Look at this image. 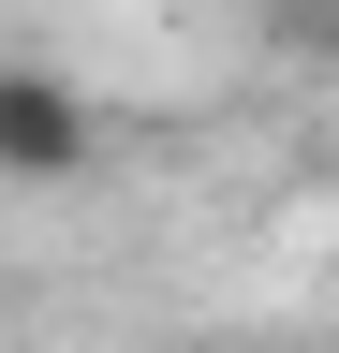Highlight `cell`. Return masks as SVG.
I'll list each match as a JSON object with an SVG mask.
<instances>
[{
	"mask_svg": "<svg viewBox=\"0 0 339 353\" xmlns=\"http://www.w3.org/2000/svg\"><path fill=\"white\" fill-rule=\"evenodd\" d=\"M89 162H104L89 88H74V74H45V59H0V176L59 192V176H89Z\"/></svg>",
	"mask_w": 339,
	"mask_h": 353,
	"instance_id": "obj_1",
	"label": "cell"
}]
</instances>
